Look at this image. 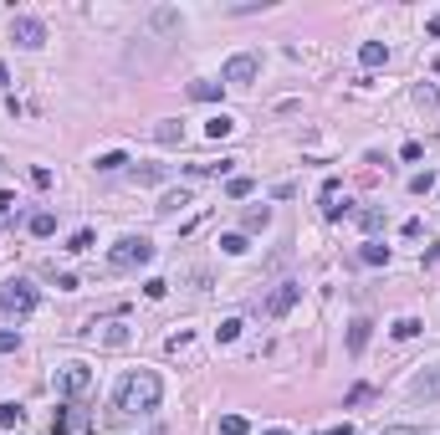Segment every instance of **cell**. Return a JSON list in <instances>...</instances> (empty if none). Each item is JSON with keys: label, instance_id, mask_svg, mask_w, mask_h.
Returning <instances> with one entry per match:
<instances>
[{"label": "cell", "instance_id": "836d02e7", "mask_svg": "<svg viewBox=\"0 0 440 435\" xmlns=\"http://www.w3.org/2000/svg\"><path fill=\"white\" fill-rule=\"evenodd\" d=\"M31 184H36V190H51V169L36 164V169H31Z\"/></svg>", "mask_w": 440, "mask_h": 435}, {"label": "cell", "instance_id": "ab89813d", "mask_svg": "<svg viewBox=\"0 0 440 435\" xmlns=\"http://www.w3.org/2000/svg\"><path fill=\"white\" fill-rule=\"evenodd\" d=\"M6 87H10V67L0 62V92H6Z\"/></svg>", "mask_w": 440, "mask_h": 435}, {"label": "cell", "instance_id": "7a4b0ae2", "mask_svg": "<svg viewBox=\"0 0 440 435\" xmlns=\"http://www.w3.org/2000/svg\"><path fill=\"white\" fill-rule=\"evenodd\" d=\"M154 261V241L149 236H118V241L108 246V267L113 272H138Z\"/></svg>", "mask_w": 440, "mask_h": 435}, {"label": "cell", "instance_id": "ba28073f", "mask_svg": "<svg viewBox=\"0 0 440 435\" xmlns=\"http://www.w3.org/2000/svg\"><path fill=\"white\" fill-rule=\"evenodd\" d=\"M297 297H302V287H297V282H282L277 292L266 297V318H287V312L297 308Z\"/></svg>", "mask_w": 440, "mask_h": 435}, {"label": "cell", "instance_id": "9a60e30c", "mask_svg": "<svg viewBox=\"0 0 440 435\" xmlns=\"http://www.w3.org/2000/svg\"><path fill=\"white\" fill-rule=\"evenodd\" d=\"M185 205H190V190H169V195H164V200L154 205V210H159V220H169L174 210H185Z\"/></svg>", "mask_w": 440, "mask_h": 435}, {"label": "cell", "instance_id": "484cf974", "mask_svg": "<svg viewBox=\"0 0 440 435\" xmlns=\"http://www.w3.org/2000/svg\"><path fill=\"white\" fill-rule=\"evenodd\" d=\"M246 430H251V425H246V415H226V420H220V435H246Z\"/></svg>", "mask_w": 440, "mask_h": 435}, {"label": "cell", "instance_id": "d6a6232c", "mask_svg": "<svg viewBox=\"0 0 440 435\" xmlns=\"http://www.w3.org/2000/svg\"><path fill=\"white\" fill-rule=\"evenodd\" d=\"M16 348H21V338L10 333V328H0V353H16Z\"/></svg>", "mask_w": 440, "mask_h": 435}, {"label": "cell", "instance_id": "4316f807", "mask_svg": "<svg viewBox=\"0 0 440 435\" xmlns=\"http://www.w3.org/2000/svg\"><path fill=\"white\" fill-rule=\"evenodd\" d=\"M154 26H159V31H174V26H179V10H169V6L154 10Z\"/></svg>", "mask_w": 440, "mask_h": 435}, {"label": "cell", "instance_id": "44dd1931", "mask_svg": "<svg viewBox=\"0 0 440 435\" xmlns=\"http://www.w3.org/2000/svg\"><path fill=\"white\" fill-rule=\"evenodd\" d=\"M271 226V210L262 205V210H246V231H266Z\"/></svg>", "mask_w": 440, "mask_h": 435}, {"label": "cell", "instance_id": "277c9868", "mask_svg": "<svg viewBox=\"0 0 440 435\" xmlns=\"http://www.w3.org/2000/svg\"><path fill=\"white\" fill-rule=\"evenodd\" d=\"M256 77H262V57H256V51H236V57L226 62V72H220V82H230V87H251Z\"/></svg>", "mask_w": 440, "mask_h": 435}, {"label": "cell", "instance_id": "7402d4cb", "mask_svg": "<svg viewBox=\"0 0 440 435\" xmlns=\"http://www.w3.org/2000/svg\"><path fill=\"white\" fill-rule=\"evenodd\" d=\"M358 226H364V231H379V226H384V210H379V205L358 210Z\"/></svg>", "mask_w": 440, "mask_h": 435}, {"label": "cell", "instance_id": "8fae6325", "mask_svg": "<svg viewBox=\"0 0 440 435\" xmlns=\"http://www.w3.org/2000/svg\"><path fill=\"white\" fill-rule=\"evenodd\" d=\"M369 328H374L369 318H354V323H348V353H354V359L369 348Z\"/></svg>", "mask_w": 440, "mask_h": 435}, {"label": "cell", "instance_id": "60d3db41", "mask_svg": "<svg viewBox=\"0 0 440 435\" xmlns=\"http://www.w3.org/2000/svg\"><path fill=\"white\" fill-rule=\"evenodd\" d=\"M425 31H430V36H440V16H430V21H425Z\"/></svg>", "mask_w": 440, "mask_h": 435}, {"label": "cell", "instance_id": "5bb4252c", "mask_svg": "<svg viewBox=\"0 0 440 435\" xmlns=\"http://www.w3.org/2000/svg\"><path fill=\"white\" fill-rule=\"evenodd\" d=\"M358 261H364V267H384V261H389V246L384 241H364L358 246Z\"/></svg>", "mask_w": 440, "mask_h": 435}, {"label": "cell", "instance_id": "cb8c5ba5", "mask_svg": "<svg viewBox=\"0 0 440 435\" xmlns=\"http://www.w3.org/2000/svg\"><path fill=\"white\" fill-rule=\"evenodd\" d=\"M21 420H26V410H21V405H0V430L21 425Z\"/></svg>", "mask_w": 440, "mask_h": 435}, {"label": "cell", "instance_id": "b9f144b4", "mask_svg": "<svg viewBox=\"0 0 440 435\" xmlns=\"http://www.w3.org/2000/svg\"><path fill=\"white\" fill-rule=\"evenodd\" d=\"M262 435H292V430H282V425H271V430H262Z\"/></svg>", "mask_w": 440, "mask_h": 435}, {"label": "cell", "instance_id": "f546056e", "mask_svg": "<svg viewBox=\"0 0 440 435\" xmlns=\"http://www.w3.org/2000/svg\"><path fill=\"white\" fill-rule=\"evenodd\" d=\"M220 251H226V256H241L246 251V236H220Z\"/></svg>", "mask_w": 440, "mask_h": 435}, {"label": "cell", "instance_id": "e575fe53", "mask_svg": "<svg viewBox=\"0 0 440 435\" xmlns=\"http://www.w3.org/2000/svg\"><path fill=\"white\" fill-rule=\"evenodd\" d=\"M190 344H195V338H190V333H174V338H169V344H164V348H169V353H185Z\"/></svg>", "mask_w": 440, "mask_h": 435}, {"label": "cell", "instance_id": "e0dca14e", "mask_svg": "<svg viewBox=\"0 0 440 435\" xmlns=\"http://www.w3.org/2000/svg\"><path fill=\"white\" fill-rule=\"evenodd\" d=\"M190 98H195V103H215V98H220V82L200 77V82H190Z\"/></svg>", "mask_w": 440, "mask_h": 435}, {"label": "cell", "instance_id": "ac0fdd59", "mask_svg": "<svg viewBox=\"0 0 440 435\" xmlns=\"http://www.w3.org/2000/svg\"><path fill=\"white\" fill-rule=\"evenodd\" d=\"M440 394V369H430L425 379H415V400H435Z\"/></svg>", "mask_w": 440, "mask_h": 435}, {"label": "cell", "instance_id": "74e56055", "mask_svg": "<svg viewBox=\"0 0 440 435\" xmlns=\"http://www.w3.org/2000/svg\"><path fill=\"white\" fill-rule=\"evenodd\" d=\"M379 435H420V430H415V425H384Z\"/></svg>", "mask_w": 440, "mask_h": 435}, {"label": "cell", "instance_id": "d4e9b609", "mask_svg": "<svg viewBox=\"0 0 440 435\" xmlns=\"http://www.w3.org/2000/svg\"><path fill=\"white\" fill-rule=\"evenodd\" d=\"M123 164H128V154H123V149H113V154H102V159H98L102 175H113V169H123Z\"/></svg>", "mask_w": 440, "mask_h": 435}, {"label": "cell", "instance_id": "d590c367", "mask_svg": "<svg viewBox=\"0 0 440 435\" xmlns=\"http://www.w3.org/2000/svg\"><path fill=\"white\" fill-rule=\"evenodd\" d=\"M87 246H93V231H77V236H72V246H67V251H87Z\"/></svg>", "mask_w": 440, "mask_h": 435}, {"label": "cell", "instance_id": "30bf717a", "mask_svg": "<svg viewBox=\"0 0 440 435\" xmlns=\"http://www.w3.org/2000/svg\"><path fill=\"white\" fill-rule=\"evenodd\" d=\"M154 139H159L164 149H174V143H185V123H174V118H159V123H154Z\"/></svg>", "mask_w": 440, "mask_h": 435}, {"label": "cell", "instance_id": "9c48e42d", "mask_svg": "<svg viewBox=\"0 0 440 435\" xmlns=\"http://www.w3.org/2000/svg\"><path fill=\"white\" fill-rule=\"evenodd\" d=\"M51 430H57V435H72V430H82V410H77V405H62V410L51 415Z\"/></svg>", "mask_w": 440, "mask_h": 435}, {"label": "cell", "instance_id": "52a82bcc", "mask_svg": "<svg viewBox=\"0 0 440 435\" xmlns=\"http://www.w3.org/2000/svg\"><path fill=\"white\" fill-rule=\"evenodd\" d=\"M82 338H93V344H108V348H123L134 333H128V323H123V318H113V323H93Z\"/></svg>", "mask_w": 440, "mask_h": 435}, {"label": "cell", "instance_id": "603a6c76", "mask_svg": "<svg viewBox=\"0 0 440 435\" xmlns=\"http://www.w3.org/2000/svg\"><path fill=\"white\" fill-rule=\"evenodd\" d=\"M215 338H220V344H236V338H241V318H226L215 328Z\"/></svg>", "mask_w": 440, "mask_h": 435}, {"label": "cell", "instance_id": "8d00e7d4", "mask_svg": "<svg viewBox=\"0 0 440 435\" xmlns=\"http://www.w3.org/2000/svg\"><path fill=\"white\" fill-rule=\"evenodd\" d=\"M10 210H16V195H10V190H0V215H10Z\"/></svg>", "mask_w": 440, "mask_h": 435}, {"label": "cell", "instance_id": "f1b7e54d", "mask_svg": "<svg viewBox=\"0 0 440 435\" xmlns=\"http://www.w3.org/2000/svg\"><path fill=\"white\" fill-rule=\"evenodd\" d=\"M435 190V175H430V169H425V175H415V179H410V195H430Z\"/></svg>", "mask_w": 440, "mask_h": 435}, {"label": "cell", "instance_id": "f35d334b", "mask_svg": "<svg viewBox=\"0 0 440 435\" xmlns=\"http://www.w3.org/2000/svg\"><path fill=\"white\" fill-rule=\"evenodd\" d=\"M322 435H354V425H328Z\"/></svg>", "mask_w": 440, "mask_h": 435}, {"label": "cell", "instance_id": "6da1fadb", "mask_svg": "<svg viewBox=\"0 0 440 435\" xmlns=\"http://www.w3.org/2000/svg\"><path fill=\"white\" fill-rule=\"evenodd\" d=\"M164 400V384L154 369H134V374L118 384V415H154Z\"/></svg>", "mask_w": 440, "mask_h": 435}, {"label": "cell", "instance_id": "7c38bea8", "mask_svg": "<svg viewBox=\"0 0 440 435\" xmlns=\"http://www.w3.org/2000/svg\"><path fill=\"white\" fill-rule=\"evenodd\" d=\"M358 62H364V67H384V62H389V46L384 42H364L358 46Z\"/></svg>", "mask_w": 440, "mask_h": 435}, {"label": "cell", "instance_id": "8992f818", "mask_svg": "<svg viewBox=\"0 0 440 435\" xmlns=\"http://www.w3.org/2000/svg\"><path fill=\"white\" fill-rule=\"evenodd\" d=\"M10 42L26 46V51H36V46H46V26L36 16H16V21H10Z\"/></svg>", "mask_w": 440, "mask_h": 435}, {"label": "cell", "instance_id": "1f68e13d", "mask_svg": "<svg viewBox=\"0 0 440 435\" xmlns=\"http://www.w3.org/2000/svg\"><path fill=\"white\" fill-rule=\"evenodd\" d=\"M144 292H149L154 302H159L164 292H169V282H164V276H149V282H144Z\"/></svg>", "mask_w": 440, "mask_h": 435}, {"label": "cell", "instance_id": "4fadbf2b", "mask_svg": "<svg viewBox=\"0 0 440 435\" xmlns=\"http://www.w3.org/2000/svg\"><path fill=\"white\" fill-rule=\"evenodd\" d=\"M26 231H31V236H42V241H46V236H57V215H51V210H36V215L26 220Z\"/></svg>", "mask_w": 440, "mask_h": 435}, {"label": "cell", "instance_id": "3957f363", "mask_svg": "<svg viewBox=\"0 0 440 435\" xmlns=\"http://www.w3.org/2000/svg\"><path fill=\"white\" fill-rule=\"evenodd\" d=\"M36 302H42V292H36L26 276L0 282V312H6V318H26V312H36Z\"/></svg>", "mask_w": 440, "mask_h": 435}, {"label": "cell", "instance_id": "83f0119b", "mask_svg": "<svg viewBox=\"0 0 440 435\" xmlns=\"http://www.w3.org/2000/svg\"><path fill=\"white\" fill-rule=\"evenodd\" d=\"M226 195H230V200H246V195H251V179H246V175H236V179L226 184Z\"/></svg>", "mask_w": 440, "mask_h": 435}, {"label": "cell", "instance_id": "d6986e66", "mask_svg": "<svg viewBox=\"0 0 440 435\" xmlns=\"http://www.w3.org/2000/svg\"><path fill=\"white\" fill-rule=\"evenodd\" d=\"M164 175H169L164 164H144V169H134V184H159Z\"/></svg>", "mask_w": 440, "mask_h": 435}, {"label": "cell", "instance_id": "5b68a950", "mask_svg": "<svg viewBox=\"0 0 440 435\" xmlns=\"http://www.w3.org/2000/svg\"><path fill=\"white\" fill-rule=\"evenodd\" d=\"M57 389L67 394V400H82V394L93 389V369L77 364V359H72V364H62V369H57Z\"/></svg>", "mask_w": 440, "mask_h": 435}, {"label": "cell", "instance_id": "4dcf8cb0", "mask_svg": "<svg viewBox=\"0 0 440 435\" xmlns=\"http://www.w3.org/2000/svg\"><path fill=\"white\" fill-rule=\"evenodd\" d=\"M389 333H394V338H415V333H420V323H415V318H399Z\"/></svg>", "mask_w": 440, "mask_h": 435}, {"label": "cell", "instance_id": "2e32d148", "mask_svg": "<svg viewBox=\"0 0 440 435\" xmlns=\"http://www.w3.org/2000/svg\"><path fill=\"white\" fill-rule=\"evenodd\" d=\"M236 128H241V123H236V118H230V113H215L210 123H205V134H210V139H230V134H236Z\"/></svg>", "mask_w": 440, "mask_h": 435}, {"label": "cell", "instance_id": "ffe728a7", "mask_svg": "<svg viewBox=\"0 0 440 435\" xmlns=\"http://www.w3.org/2000/svg\"><path fill=\"white\" fill-rule=\"evenodd\" d=\"M415 103H420V108H435V103H440V87L435 82H420L415 87Z\"/></svg>", "mask_w": 440, "mask_h": 435}]
</instances>
